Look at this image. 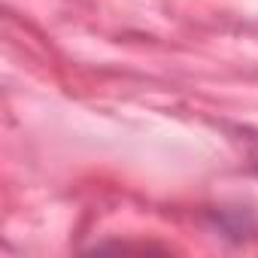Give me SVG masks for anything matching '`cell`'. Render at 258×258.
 Here are the masks:
<instances>
[{
    "mask_svg": "<svg viewBox=\"0 0 258 258\" xmlns=\"http://www.w3.org/2000/svg\"><path fill=\"white\" fill-rule=\"evenodd\" d=\"M240 137H243V149H246L249 167L258 173V131H249V127H246V131H243Z\"/></svg>",
    "mask_w": 258,
    "mask_h": 258,
    "instance_id": "cell-1",
    "label": "cell"
}]
</instances>
